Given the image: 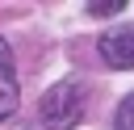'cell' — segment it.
<instances>
[{"label": "cell", "instance_id": "1", "mask_svg": "<svg viewBox=\"0 0 134 130\" xmlns=\"http://www.w3.org/2000/svg\"><path fill=\"white\" fill-rule=\"evenodd\" d=\"M38 113H42V126H50V130H71V126L84 117V84H80V80H59V84H50V88L42 92Z\"/></svg>", "mask_w": 134, "mask_h": 130}, {"label": "cell", "instance_id": "2", "mask_svg": "<svg viewBox=\"0 0 134 130\" xmlns=\"http://www.w3.org/2000/svg\"><path fill=\"white\" fill-rule=\"evenodd\" d=\"M96 55L113 67V71H130L134 67V25H113L96 38Z\"/></svg>", "mask_w": 134, "mask_h": 130}, {"label": "cell", "instance_id": "3", "mask_svg": "<svg viewBox=\"0 0 134 130\" xmlns=\"http://www.w3.org/2000/svg\"><path fill=\"white\" fill-rule=\"evenodd\" d=\"M17 96H21V88H17V71H13V67H0V122L17 109Z\"/></svg>", "mask_w": 134, "mask_h": 130}, {"label": "cell", "instance_id": "4", "mask_svg": "<svg viewBox=\"0 0 134 130\" xmlns=\"http://www.w3.org/2000/svg\"><path fill=\"white\" fill-rule=\"evenodd\" d=\"M113 130H134V92L117 105V113H113Z\"/></svg>", "mask_w": 134, "mask_h": 130}, {"label": "cell", "instance_id": "5", "mask_svg": "<svg viewBox=\"0 0 134 130\" xmlns=\"http://www.w3.org/2000/svg\"><path fill=\"white\" fill-rule=\"evenodd\" d=\"M88 13H92V17H121V13H126V0H92Z\"/></svg>", "mask_w": 134, "mask_h": 130}, {"label": "cell", "instance_id": "6", "mask_svg": "<svg viewBox=\"0 0 134 130\" xmlns=\"http://www.w3.org/2000/svg\"><path fill=\"white\" fill-rule=\"evenodd\" d=\"M0 67H13V50H8L4 38H0Z\"/></svg>", "mask_w": 134, "mask_h": 130}]
</instances>
